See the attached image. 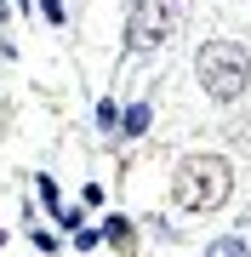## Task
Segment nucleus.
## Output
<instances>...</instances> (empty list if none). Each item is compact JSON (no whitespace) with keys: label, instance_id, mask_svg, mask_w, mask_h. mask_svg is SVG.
I'll return each instance as SVG.
<instances>
[{"label":"nucleus","instance_id":"obj_8","mask_svg":"<svg viewBox=\"0 0 251 257\" xmlns=\"http://www.w3.org/2000/svg\"><path fill=\"white\" fill-rule=\"evenodd\" d=\"M97 126H103V132L120 126V109H114V97H103V103H97Z\"/></svg>","mask_w":251,"mask_h":257},{"label":"nucleus","instance_id":"obj_1","mask_svg":"<svg viewBox=\"0 0 251 257\" xmlns=\"http://www.w3.org/2000/svg\"><path fill=\"white\" fill-rule=\"evenodd\" d=\"M228 189H234V172H228L223 155H188L183 166H177V177H171V200L183 206V211H211V206H223Z\"/></svg>","mask_w":251,"mask_h":257},{"label":"nucleus","instance_id":"obj_11","mask_svg":"<svg viewBox=\"0 0 251 257\" xmlns=\"http://www.w3.org/2000/svg\"><path fill=\"white\" fill-rule=\"evenodd\" d=\"M240 240H245V246H251V211H245V217H240Z\"/></svg>","mask_w":251,"mask_h":257},{"label":"nucleus","instance_id":"obj_6","mask_svg":"<svg viewBox=\"0 0 251 257\" xmlns=\"http://www.w3.org/2000/svg\"><path fill=\"white\" fill-rule=\"evenodd\" d=\"M103 240H114V246H126V240H131V223H126V217H109V223H103Z\"/></svg>","mask_w":251,"mask_h":257},{"label":"nucleus","instance_id":"obj_12","mask_svg":"<svg viewBox=\"0 0 251 257\" xmlns=\"http://www.w3.org/2000/svg\"><path fill=\"white\" fill-rule=\"evenodd\" d=\"M0 246H6V234H0Z\"/></svg>","mask_w":251,"mask_h":257},{"label":"nucleus","instance_id":"obj_2","mask_svg":"<svg viewBox=\"0 0 251 257\" xmlns=\"http://www.w3.org/2000/svg\"><path fill=\"white\" fill-rule=\"evenodd\" d=\"M194 74H200L205 97L234 103V97H245V86H251V57H245V46H234V40H205L194 52Z\"/></svg>","mask_w":251,"mask_h":257},{"label":"nucleus","instance_id":"obj_7","mask_svg":"<svg viewBox=\"0 0 251 257\" xmlns=\"http://www.w3.org/2000/svg\"><path fill=\"white\" fill-rule=\"evenodd\" d=\"M35 189H40V200H46V211L57 217V211H63V200H57V183H52V177H35Z\"/></svg>","mask_w":251,"mask_h":257},{"label":"nucleus","instance_id":"obj_5","mask_svg":"<svg viewBox=\"0 0 251 257\" xmlns=\"http://www.w3.org/2000/svg\"><path fill=\"white\" fill-rule=\"evenodd\" d=\"M205 257H251V246L240 234H223V240H211V246H205Z\"/></svg>","mask_w":251,"mask_h":257},{"label":"nucleus","instance_id":"obj_3","mask_svg":"<svg viewBox=\"0 0 251 257\" xmlns=\"http://www.w3.org/2000/svg\"><path fill=\"white\" fill-rule=\"evenodd\" d=\"M171 6L166 0H137L131 6V18H126V46L131 52H154V46H166L171 40Z\"/></svg>","mask_w":251,"mask_h":257},{"label":"nucleus","instance_id":"obj_10","mask_svg":"<svg viewBox=\"0 0 251 257\" xmlns=\"http://www.w3.org/2000/svg\"><path fill=\"white\" fill-rule=\"evenodd\" d=\"M97 240H103L97 229H75V246H80V251H92V246H97Z\"/></svg>","mask_w":251,"mask_h":257},{"label":"nucleus","instance_id":"obj_4","mask_svg":"<svg viewBox=\"0 0 251 257\" xmlns=\"http://www.w3.org/2000/svg\"><path fill=\"white\" fill-rule=\"evenodd\" d=\"M120 132L126 138H143V132H149V103H131V109L120 114Z\"/></svg>","mask_w":251,"mask_h":257},{"label":"nucleus","instance_id":"obj_9","mask_svg":"<svg viewBox=\"0 0 251 257\" xmlns=\"http://www.w3.org/2000/svg\"><path fill=\"white\" fill-rule=\"evenodd\" d=\"M40 12H46V23H52V29H63V23H69V12H63V0H40Z\"/></svg>","mask_w":251,"mask_h":257}]
</instances>
